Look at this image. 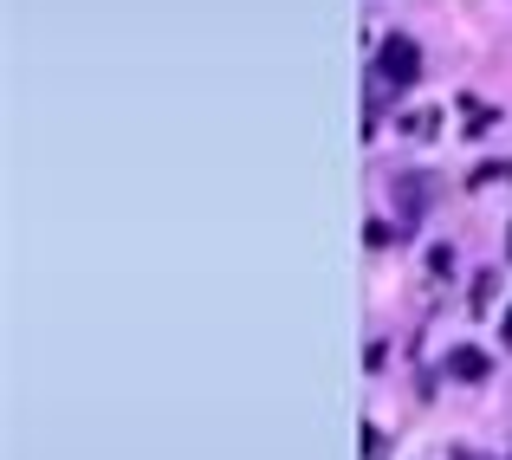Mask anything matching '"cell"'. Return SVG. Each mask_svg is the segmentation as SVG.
<instances>
[{"mask_svg": "<svg viewBox=\"0 0 512 460\" xmlns=\"http://www.w3.org/2000/svg\"><path fill=\"white\" fill-rule=\"evenodd\" d=\"M370 78L389 91V98H402V91L422 85V46H415L409 33H383V46H376V65Z\"/></svg>", "mask_w": 512, "mask_h": 460, "instance_id": "1", "label": "cell"}, {"mask_svg": "<svg viewBox=\"0 0 512 460\" xmlns=\"http://www.w3.org/2000/svg\"><path fill=\"white\" fill-rule=\"evenodd\" d=\"M389 195H396V227H422L428 208L441 201V182L428 169H396L389 175Z\"/></svg>", "mask_w": 512, "mask_h": 460, "instance_id": "2", "label": "cell"}, {"mask_svg": "<svg viewBox=\"0 0 512 460\" xmlns=\"http://www.w3.org/2000/svg\"><path fill=\"white\" fill-rule=\"evenodd\" d=\"M448 376H454V383H487V376H493V357L480 344H454L448 350Z\"/></svg>", "mask_w": 512, "mask_h": 460, "instance_id": "3", "label": "cell"}, {"mask_svg": "<svg viewBox=\"0 0 512 460\" xmlns=\"http://www.w3.org/2000/svg\"><path fill=\"white\" fill-rule=\"evenodd\" d=\"M493 182H500V188L512 182V162H480V169L467 175V188H493Z\"/></svg>", "mask_w": 512, "mask_h": 460, "instance_id": "4", "label": "cell"}, {"mask_svg": "<svg viewBox=\"0 0 512 460\" xmlns=\"http://www.w3.org/2000/svg\"><path fill=\"white\" fill-rule=\"evenodd\" d=\"M363 240H370V247L383 253V247H402L409 234H402V227H389V221H370V227H363Z\"/></svg>", "mask_w": 512, "mask_h": 460, "instance_id": "5", "label": "cell"}, {"mask_svg": "<svg viewBox=\"0 0 512 460\" xmlns=\"http://www.w3.org/2000/svg\"><path fill=\"white\" fill-rule=\"evenodd\" d=\"M402 130H409V137H435V130H441V111H409V117H402Z\"/></svg>", "mask_w": 512, "mask_h": 460, "instance_id": "6", "label": "cell"}, {"mask_svg": "<svg viewBox=\"0 0 512 460\" xmlns=\"http://www.w3.org/2000/svg\"><path fill=\"white\" fill-rule=\"evenodd\" d=\"M363 460H389V435L376 422H363Z\"/></svg>", "mask_w": 512, "mask_h": 460, "instance_id": "7", "label": "cell"}, {"mask_svg": "<svg viewBox=\"0 0 512 460\" xmlns=\"http://www.w3.org/2000/svg\"><path fill=\"white\" fill-rule=\"evenodd\" d=\"M428 273H435V279L454 273V247H448V240H441V247H428Z\"/></svg>", "mask_w": 512, "mask_h": 460, "instance_id": "8", "label": "cell"}, {"mask_svg": "<svg viewBox=\"0 0 512 460\" xmlns=\"http://www.w3.org/2000/svg\"><path fill=\"white\" fill-rule=\"evenodd\" d=\"M493 286H500V273H480V279H474V299H467V305L487 311V305H493Z\"/></svg>", "mask_w": 512, "mask_h": 460, "instance_id": "9", "label": "cell"}, {"mask_svg": "<svg viewBox=\"0 0 512 460\" xmlns=\"http://www.w3.org/2000/svg\"><path fill=\"white\" fill-rule=\"evenodd\" d=\"M448 460H500V454H480V448H467V441H461V448H448Z\"/></svg>", "mask_w": 512, "mask_h": 460, "instance_id": "10", "label": "cell"}, {"mask_svg": "<svg viewBox=\"0 0 512 460\" xmlns=\"http://www.w3.org/2000/svg\"><path fill=\"white\" fill-rule=\"evenodd\" d=\"M500 344L512 350V305H506V318H500Z\"/></svg>", "mask_w": 512, "mask_h": 460, "instance_id": "11", "label": "cell"}, {"mask_svg": "<svg viewBox=\"0 0 512 460\" xmlns=\"http://www.w3.org/2000/svg\"><path fill=\"white\" fill-rule=\"evenodd\" d=\"M506 260H512V227H506Z\"/></svg>", "mask_w": 512, "mask_h": 460, "instance_id": "12", "label": "cell"}]
</instances>
